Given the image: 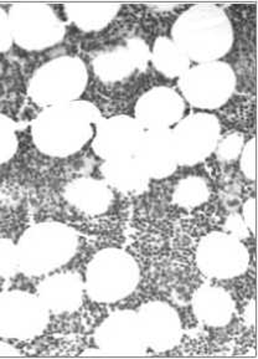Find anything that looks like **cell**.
<instances>
[{
    "instance_id": "obj_1",
    "label": "cell",
    "mask_w": 258,
    "mask_h": 359,
    "mask_svg": "<svg viewBox=\"0 0 258 359\" xmlns=\"http://www.w3.org/2000/svg\"><path fill=\"white\" fill-rule=\"evenodd\" d=\"M100 121V111L87 101L50 106L32 122V141L46 156L69 157L86 146Z\"/></svg>"
},
{
    "instance_id": "obj_2",
    "label": "cell",
    "mask_w": 258,
    "mask_h": 359,
    "mask_svg": "<svg viewBox=\"0 0 258 359\" xmlns=\"http://www.w3.org/2000/svg\"><path fill=\"white\" fill-rule=\"evenodd\" d=\"M172 41L189 60L219 61L231 50L233 29L225 11L214 4H198L184 11L172 27Z\"/></svg>"
},
{
    "instance_id": "obj_3",
    "label": "cell",
    "mask_w": 258,
    "mask_h": 359,
    "mask_svg": "<svg viewBox=\"0 0 258 359\" xmlns=\"http://www.w3.org/2000/svg\"><path fill=\"white\" fill-rule=\"evenodd\" d=\"M16 248L20 272L43 276L70 262L79 248V236L66 224L43 222L27 229Z\"/></svg>"
},
{
    "instance_id": "obj_4",
    "label": "cell",
    "mask_w": 258,
    "mask_h": 359,
    "mask_svg": "<svg viewBox=\"0 0 258 359\" xmlns=\"http://www.w3.org/2000/svg\"><path fill=\"white\" fill-rule=\"evenodd\" d=\"M140 278L135 257L127 251L109 248L92 257L87 266L85 290L96 302L116 304L135 292Z\"/></svg>"
},
{
    "instance_id": "obj_5",
    "label": "cell",
    "mask_w": 258,
    "mask_h": 359,
    "mask_svg": "<svg viewBox=\"0 0 258 359\" xmlns=\"http://www.w3.org/2000/svg\"><path fill=\"white\" fill-rule=\"evenodd\" d=\"M88 80L85 62L75 56H60L34 72L27 93L43 109L67 104L80 98Z\"/></svg>"
},
{
    "instance_id": "obj_6",
    "label": "cell",
    "mask_w": 258,
    "mask_h": 359,
    "mask_svg": "<svg viewBox=\"0 0 258 359\" xmlns=\"http://www.w3.org/2000/svg\"><path fill=\"white\" fill-rule=\"evenodd\" d=\"M15 44L27 51H40L61 43L66 34L54 9L41 3H18L8 11Z\"/></svg>"
},
{
    "instance_id": "obj_7",
    "label": "cell",
    "mask_w": 258,
    "mask_h": 359,
    "mask_svg": "<svg viewBox=\"0 0 258 359\" xmlns=\"http://www.w3.org/2000/svg\"><path fill=\"white\" fill-rule=\"evenodd\" d=\"M182 97L195 109H219L231 98L236 88V75L222 61L203 62L190 67L180 77Z\"/></svg>"
},
{
    "instance_id": "obj_8",
    "label": "cell",
    "mask_w": 258,
    "mask_h": 359,
    "mask_svg": "<svg viewBox=\"0 0 258 359\" xmlns=\"http://www.w3.org/2000/svg\"><path fill=\"white\" fill-rule=\"evenodd\" d=\"M48 313L38 294L20 290L0 292V338L38 337L48 327Z\"/></svg>"
},
{
    "instance_id": "obj_9",
    "label": "cell",
    "mask_w": 258,
    "mask_h": 359,
    "mask_svg": "<svg viewBox=\"0 0 258 359\" xmlns=\"http://www.w3.org/2000/svg\"><path fill=\"white\" fill-rule=\"evenodd\" d=\"M95 342L97 348L87 351L83 355L142 357L148 354L140 316L135 311H116L106 317L97 327Z\"/></svg>"
},
{
    "instance_id": "obj_10",
    "label": "cell",
    "mask_w": 258,
    "mask_h": 359,
    "mask_svg": "<svg viewBox=\"0 0 258 359\" xmlns=\"http://www.w3.org/2000/svg\"><path fill=\"white\" fill-rule=\"evenodd\" d=\"M196 264L208 278L229 280L247 270L250 254L242 240L226 233L205 235L196 249Z\"/></svg>"
},
{
    "instance_id": "obj_11",
    "label": "cell",
    "mask_w": 258,
    "mask_h": 359,
    "mask_svg": "<svg viewBox=\"0 0 258 359\" xmlns=\"http://www.w3.org/2000/svg\"><path fill=\"white\" fill-rule=\"evenodd\" d=\"M177 163L193 167L215 152L221 138V125L214 114H189L177 122L172 131Z\"/></svg>"
},
{
    "instance_id": "obj_12",
    "label": "cell",
    "mask_w": 258,
    "mask_h": 359,
    "mask_svg": "<svg viewBox=\"0 0 258 359\" xmlns=\"http://www.w3.org/2000/svg\"><path fill=\"white\" fill-rule=\"evenodd\" d=\"M144 133L135 117L113 116L96 126L92 148L104 161L135 157Z\"/></svg>"
},
{
    "instance_id": "obj_13",
    "label": "cell",
    "mask_w": 258,
    "mask_h": 359,
    "mask_svg": "<svg viewBox=\"0 0 258 359\" xmlns=\"http://www.w3.org/2000/svg\"><path fill=\"white\" fill-rule=\"evenodd\" d=\"M147 347L154 352H167L177 347L183 337L180 316L163 301H151L138 311Z\"/></svg>"
},
{
    "instance_id": "obj_14",
    "label": "cell",
    "mask_w": 258,
    "mask_h": 359,
    "mask_svg": "<svg viewBox=\"0 0 258 359\" xmlns=\"http://www.w3.org/2000/svg\"><path fill=\"white\" fill-rule=\"evenodd\" d=\"M151 59L149 48L140 38H130L124 45L103 50L92 62L96 76L103 82L123 81L135 70H143Z\"/></svg>"
},
{
    "instance_id": "obj_15",
    "label": "cell",
    "mask_w": 258,
    "mask_h": 359,
    "mask_svg": "<svg viewBox=\"0 0 258 359\" xmlns=\"http://www.w3.org/2000/svg\"><path fill=\"white\" fill-rule=\"evenodd\" d=\"M135 120L143 130H170L183 118L185 101L169 88H154L143 93L135 104Z\"/></svg>"
},
{
    "instance_id": "obj_16",
    "label": "cell",
    "mask_w": 258,
    "mask_h": 359,
    "mask_svg": "<svg viewBox=\"0 0 258 359\" xmlns=\"http://www.w3.org/2000/svg\"><path fill=\"white\" fill-rule=\"evenodd\" d=\"M135 157L149 180H164L172 175L179 165L172 130L144 131Z\"/></svg>"
},
{
    "instance_id": "obj_17",
    "label": "cell",
    "mask_w": 258,
    "mask_h": 359,
    "mask_svg": "<svg viewBox=\"0 0 258 359\" xmlns=\"http://www.w3.org/2000/svg\"><path fill=\"white\" fill-rule=\"evenodd\" d=\"M85 281L76 272H59L43 278L38 286V297L48 312L71 313L80 309L85 296Z\"/></svg>"
},
{
    "instance_id": "obj_18",
    "label": "cell",
    "mask_w": 258,
    "mask_h": 359,
    "mask_svg": "<svg viewBox=\"0 0 258 359\" xmlns=\"http://www.w3.org/2000/svg\"><path fill=\"white\" fill-rule=\"evenodd\" d=\"M194 315L209 327H224L231 322L235 301L230 292L212 285H203L193 294Z\"/></svg>"
},
{
    "instance_id": "obj_19",
    "label": "cell",
    "mask_w": 258,
    "mask_h": 359,
    "mask_svg": "<svg viewBox=\"0 0 258 359\" xmlns=\"http://www.w3.org/2000/svg\"><path fill=\"white\" fill-rule=\"evenodd\" d=\"M64 199L79 212L87 215H101L112 205L113 193L104 180L82 177L64 188Z\"/></svg>"
},
{
    "instance_id": "obj_20",
    "label": "cell",
    "mask_w": 258,
    "mask_h": 359,
    "mask_svg": "<svg viewBox=\"0 0 258 359\" xmlns=\"http://www.w3.org/2000/svg\"><path fill=\"white\" fill-rule=\"evenodd\" d=\"M101 173L111 189L125 196L142 194L151 182L135 157L104 161L101 165Z\"/></svg>"
},
{
    "instance_id": "obj_21",
    "label": "cell",
    "mask_w": 258,
    "mask_h": 359,
    "mask_svg": "<svg viewBox=\"0 0 258 359\" xmlns=\"http://www.w3.org/2000/svg\"><path fill=\"white\" fill-rule=\"evenodd\" d=\"M121 6L113 3H71L64 6V13L76 27L87 32H100L117 17Z\"/></svg>"
},
{
    "instance_id": "obj_22",
    "label": "cell",
    "mask_w": 258,
    "mask_h": 359,
    "mask_svg": "<svg viewBox=\"0 0 258 359\" xmlns=\"http://www.w3.org/2000/svg\"><path fill=\"white\" fill-rule=\"evenodd\" d=\"M151 60L156 71L169 79H180L190 69L188 56L172 39L167 36L156 39L151 49Z\"/></svg>"
},
{
    "instance_id": "obj_23",
    "label": "cell",
    "mask_w": 258,
    "mask_h": 359,
    "mask_svg": "<svg viewBox=\"0 0 258 359\" xmlns=\"http://www.w3.org/2000/svg\"><path fill=\"white\" fill-rule=\"evenodd\" d=\"M209 196L210 188L206 180L200 177H188L177 183L172 193V202L177 207L194 209L208 202Z\"/></svg>"
},
{
    "instance_id": "obj_24",
    "label": "cell",
    "mask_w": 258,
    "mask_h": 359,
    "mask_svg": "<svg viewBox=\"0 0 258 359\" xmlns=\"http://www.w3.org/2000/svg\"><path fill=\"white\" fill-rule=\"evenodd\" d=\"M18 149V135L14 121L0 114V164L13 158Z\"/></svg>"
},
{
    "instance_id": "obj_25",
    "label": "cell",
    "mask_w": 258,
    "mask_h": 359,
    "mask_svg": "<svg viewBox=\"0 0 258 359\" xmlns=\"http://www.w3.org/2000/svg\"><path fill=\"white\" fill-rule=\"evenodd\" d=\"M20 271L18 248L11 240H0V278H11Z\"/></svg>"
},
{
    "instance_id": "obj_26",
    "label": "cell",
    "mask_w": 258,
    "mask_h": 359,
    "mask_svg": "<svg viewBox=\"0 0 258 359\" xmlns=\"http://www.w3.org/2000/svg\"><path fill=\"white\" fill-rule=\"evenodd\" d=\"M243 146H245L243 135L238 132H232L224 138H220V141L216 146L215 152L221 161L232 162L240 157Z\"/></svg>"
},
{
    "instance_id": "obj_27",
    "label": "cell",
    "mask_w": 258,
    "mask_h": 359,
    "mask_svg": "<svg viewBox=\"0 0 258 359\" xmlns=\"http://www.w3.org/2000/svg\"><path fill=\"white\" fill-rule=\"evenodd\" d=\"M242 173L250 180H256V140L251 138L242 148L240 154Z\"/></svg>"
},
{
    "instance_id": "obj_28",
    "label": "cell",
    "mask_w": 258,
    "mask_h": 359,
    "mask_svg": "<svg viewBox=\"0 0 258 359\" xmlns=\"http://www.w3.org/2000/svg\"><path fill=\"white\" fill-rule=\"evenodd\" d=\"M224 229H225L226 233H229V234L240 240L245 239L250 233L247 225L243 222L241 215H238L236 212L229 215V218L226 219Z\"/></svg>"
},
{
    "instance_id": "obj_29",
    "label": "cell",
    "mask_w": 258,
    "mask_h": 359,
    "mask_svg": "<svg viewBox=\"0 0 258 359\" xmlns=\"http://www.w3.org/2000/svg\"><path fill=\"white\" fill-rule=\"evenodd\" d=\"M14 43L13 34H11L9 15L1 6H0V53H6L11 49Z\"/></svg>"
},
{
    "instance_id": "obj_30",
    "label": "cell",
    "mask_w": 258,
    "mask_h": 359,
    "mask_svg": "<svg viewBox=\"0 0 258 359\" xmlns=\"http://www.w3.org/2000/svg\"><path fill=\"white\" fill-rule=\"evenodd\" d=\"M242 219L247 225L251 234H256V201L254 198H250L242 208Z\"/></svg>"
},
{
    "instance_id": "obj_31",
    "label": "cell",
    "mask_w": 258,
    "mask_h": 359,
    "mask_svg": "<svg viewBox=\"0 0 258 359\" xmlns=\"http://www.w3.org/2000/svg\"><path fill=\"white\" fill-rule=\"evenodd\" d=\"M20 352L9 343L0 341V357H19Z\"/></svg>"
},
{
    "instance_id": "obj_32",
    "label": "cell",
    "mask_w": 258,
    "mask_h": 359,
    "mask_svg": "<svg viewBox=\"0 0 258 359\" xmlns=\"http://www.w3.org/2000/svg\"><path fill=\"white\" fill-rule=\"evenodd\" d=\"M245 321L248 326H253L256 323V305H254V299H251V302L248 304L247 309L245 311Z\"/></svg>"
},
{
    "instance_id": "obj_33",
    "label": "cell",
    "mask_w": 258,
    "mask_h": 359,
    "mask_svg": "<svg viewBox=\"0 0 258 359\" xmlns=\"http://www.w3.org/2000/svg\"><path fill=\"white\" fill-rule=\"evenodd\" d=\"M177 4H154L151 8H154L156 11H172L174 8H177Z\"/></svg>"
}]
</instances>
